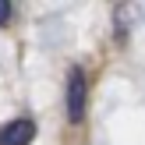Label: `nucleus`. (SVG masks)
Listing matches in <instances>:
<instances>
[{
  "mask_svg": "<svg viewBox=\"0 0 145 145\" xmlns=\"http://www.w3.org/2000/svg\"><path fill=\"white\" fill-rule=\"evenodd\" d=\"M85 96H89V85H85V71L82 67H71L67 74V120L78 124L85 117Z\"/></svg>",
  "mask_w": 145,
  "mask_h": 145,
  "instance_id": "1",
  "label": "nucleus"
},
{
  "mask_svg": "<svg viewBox=\"0 0 145 145\" xmlns=\"http://www.w3.org/2000/svg\"><path fill=\"white\" fill-rule=\"evenodd\" d=\"M35 138V120L18 117V120H7L0 127V145H28Z\"/></svg>",
  "mask_w": 145,
  "mask_h": 145,
  "instance_id": "2",
  "label": "nucleus"
},
{
  "mask_svg": "<svg viewBox=\"0 0 145 145\" xmlns=\"http://www.w3.org/2000/svg\"><path fill=\"white\" fill-rule=\"evenodd\" d=\"M7 21H11V4L0 0V25H7Z\"/></svg>",
  "mask_w": 145,
  "mask_h": 145,
  "instance_id": "3",
  "label": "nucleus"
}]
</instances>
